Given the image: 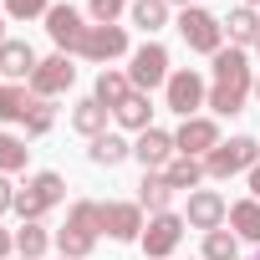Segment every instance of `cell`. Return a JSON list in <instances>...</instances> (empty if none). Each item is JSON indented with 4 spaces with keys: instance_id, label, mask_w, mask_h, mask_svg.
I'll return each instance as SVG.
<instances>
[{
    "instance_id": "obj_19",
    "label": "cell",
    "mask_w": 260,
    "mask_h": 260,
    "mask_svg": "<svg viewBox=\"0 0 260 260\" xmlns=\"http://www.w3.org/2000/svg\"><path fill=\"white\" fill-rule=\"evenodd\" d=\"M224 36H230V46H255L260 41V11H250V6H235L230 16H224Z\"/></svg>"
},
{
    "instance_id": "obj_7",
    "label": "cell",
    "mask_w": 260,
    "mask_h": 260,
    "mask_svg": "<svg viewBox=\"0 0 260 260\" xmlns=\"http://www.w3.org/2000/svg\"><path fill=\"white\" fill-rule=\"evenodd\" d=\"M77 56L92 67H112L117 56H127V26H87Z\"/></svg>"
},
{
    "instance_id": "obj_23",
    "label": "cell",
    "mask_w": 260,
    "mask_h": 260,
    "mask_svg": "<svg viewBox=\"0 0 260 260\" xmlns=\"http://www.w3.org/2000/svg\"><path fill=\"white\" fill-rule=\"evenodd\" d=\"M169 11H174L169 0H133V6H127V21H133L138 31H148V36H153V31H164V26H169Z\"/></svg>"
},
{
    "instance_id": "obj_33",
    "label": "cell",
    "mask_w": 260,
    "mask_h": 260,
    "mask_svg": "<svg viewBox=\"0 0 260 260\" xmlns=\"http://www.w3.org/2000/svg\"><path fill=\"white\" fill-rule=\"evenodd\" d=\"M133 6V0H87V16H92V26H117V16Z\"/></svg>"
},
{
    "instance_id": "obj_27",
    "label": "cell",
    "mask_w": 260,
    "mask_h": 260,
    "mask_svg": "<svg viewBox=\"0 0 260 260\" xmlns=\"http://www.w3.org/2000/svg\"><path fill=\"white\" fill-rule=\"evenodd\" d=\"M199 260H240V235L235 230H209Z\"/></svg>"
},
{
    "instance_id": "obj_16",
    "label": "cell",
    "mask_w": 260,
    "mask_h": 260,
    "mask_svg": "<svg viewBox=\"0 0 260 260\" xmlns=\"http://www.w3.org/2000/svg\"><path fill=\"white\" fill-rule=\"evenodd\" d=\"M112 122L122 127V133H148V127H153V97L148 92H133V97L112 112Z\"/></svg>"
},
{
    "instance_id": "obj_39",
    "label": "cell",
    "mask_w": 260,
    "mask_h": 260,
    "mask_svg": "<svg viewBox=\"0 0 260 260\" xmlns=\"http://www.w3.org/2000/svg\"><path fill=\"white\" fill-rule=\"evenodd\" d=\"M240 6H250V11H260V0H240Z\"/></svg>"
},
{
    "instance_id": "obj_10",
    "label": "cell",
    "mask_w": 260,
    "mask_h": 260,
    "mask_svg": "<svg viewBox=\"0 0 260 260\" xmlns=\"http://www.w3.org/2000/svg\"><path fill=\"white\" fill-rule=\"evenodd\" d=\"M102 235L117 240V245L143 240V209H138V199H107L102 204Z\"/></svg>"
},
{
    "instance_id": "obj_4",
    "label": "cell",
    "mask_w": 260,
    "mask_h": 260,
    "mask_svg": "<svg viewBox=\"0 0 260 260\" xmlns=\"http://www.w3.org/2000/svg\"><path fill=\"white\" fill-rule=\"evenodd\" d=\"M204 102H209V82H204L194 67H174V77H169V87H164V107L179 112V122H184V117H199Z\"/></svg>"
},
{
    "instance_id": "obj_36",
    "label": "cell",
    "mask_w": 260,
    "mask_h": 260,
    "mask_svg": "<svg viewBox=\"0 0 260 260\" xmlns=\"http://www.w3.org/2000/svg\"><path fill=\"white\" fill-rule=\"evenodd\" d=\"M0 260H16V230H0Z\"/></svg>"
},
{
    "instance_id": "obj_2",
    "label": "cell",
    "mask_w": 260,
    "mask_h": 260,
    "mask_svg": "<svg viewBox=\"0 0 260 260\" xmlns=\"http://www.w3.org/2000/svg\"><path fill=\"white\" fill-rule=\"evenodd\" d=\"M169 77H174V67H169V46L164 41H143L133 51V61H127V82H133V92H148L153 97V87H169Z\"/></svg>"
},
{
    "instance_id": "obj_45",
    "label": "cell",
    "mask_w": 260,
    "mask_h": 260,
    "mask_svg": "<svg viewBox=\"0 0 260 260\" xmlns=\"http://www.w3.org/2000/svg\"><path fill=\"white\" fill-rule=\"evenodd\" d=\"M56 260H61V255H56Z\"/></svg>"
},
{
    "instance_id": "obj_11",
    "label": "cell",
    "mask_w": 260,
    "mask_h": 260,
    "mask_svg": "<svg viewBox=\"0 0 260 260\" xmlns=\"http://www.w3.org/2000/svg\"><path fill=\"white\" fill-rule=\"evenodd\" d=\"M46 36H51V46H56L61 56H77V46H82V36H87L82 11H77V6H51V11H46Z\"/></svg>"
},
{
    "instance_id": "obj_43",
    "label": "cell",
    "mask_w": 260,
    "mask_h": 260,
    "mask_svg": "<svg viewBox=\"0 0 260 260\" xmlns=\"http://www.w3.org/2000/svg\"><path fill=\"white\" fill-rule=\"evenodd\" d=\"M255 51H260V41H255Z\"/></svg>"
},
{
    "instance_id": "obj_14",
    "label": "cell",
    "mask_w": 260,
    "mask_h": 260,
    "mask_svg": "<svg viewBox=\"0 0 260 260\" xmlns=\"http://www.w3.org/2000/svg\"><path fill=\"white\" fill-rule=\"evenodd\" d=\"M36 67H41V56L31 51V41H16V36L0 41V77L6 82H31Z\"/></svg>"
},
{
    "instance_id": "obj_1",
    "label": "cell",
    "mask_w": 260,
    "mask_h": 260,
    "mask_svg": "<svg viewBox=\"0 0 260 260\" xmlns=\"http://www.w3.org/2000/svg\"><path fill=\"white\" fill-rule=\"evenodd\" d=\"M214 67V77H209V102L204 107H214V117H235V112H245V97L255 92V72H250V56L240 51V46H224V51H214L209 56Z\"/></svg>"
},
{
    "instance_id": "obj_22",
    "label": "cell",
    "mask_w": 260,
    "mask_h": 260,
    "mask_svg": "<svg viewBox=\"0 0 260 260\" xmlns=\"http://www.w3.org/2000/svg\"><path fill=\"white\" fill-rule=\"evenodd\" d=\"M169 204H174L169 179H164V174H143V184H138V209H148V214H169Z\"/></svg>"
},
{
    "instance_id": "obj_28",
    "label": "cell",
    "mask_w": 260,
    "mask_h": 260,
    "mask_svg": "<svg viewBox=\"0 0 260 260\" xmlns=\"http://www.w3.org/2000/svg\"><path fill=\"white\" fill-rule=\"evenodd\" d=\"M67 224H72V230H87V235H102V204H97V199H72Z\"/></svg>"
},
{
    "instance_id": "obj_29",
    "label": "cell",
    "mask_w": 260,
    "mask_h": 260,
    "mask_svg": "<svg viewBox=\"0 0 260 260\" xmlns=\"http://www.w3.org/2000/svg\"><path fill=\"white\" fill-rule=\"evenodd\" d=\"M21 127H26V138H46L51 127H56V107L36 97V102L26 107V117H21Z\"/></svg>"
},
{
    "instance_id": "obj_34",
    "label": "cell",
    "mask_w": 260,
    "mask_h": 260,
    "mask_svg": "<svg viewBox=\"0 0 260 260\" xmlns=\"http://www.w3.org/2000/svg\"><path fill=\"white\" fill-rule=\"evenodd\" d=\"M46 11H51V0H6V16L11 21H46Z\"/></svg>"
},
{
    "instance_id": "obj_31",
    "label": "cell",
    "mask_w": 260,
    "mask_h": 260,
    "mask_svg": "<svg viewBox=\"0 0 260 260\" xmlns=\"http://www.w3.org/2000/svg\"><path fill=\"white\" fill-rule=\"evenodd\" d=\"M26 158H31L26 138H16V133H0V174H21V169H26Z\"/></svg>"
},
{
    "instance_id": "obj_21",
    "label": "cell",
    "mask_w": 260,
    "mask_h": 260,
    "mask_svg": "<svg viewBox=\"0 0 260 260\" xmlns=\"http://www.w3.org/2000/svg\"><path fill=\"white\" fill-rule=\"evenodd\" d=\"M240 240H250V245H260V199H235L230 204V219H224Z\"/></svg>"
},
{
    "instance_id": "obj_15",
    "label": "cell",
    "mask_w": 260,
    "mask_h": 260,
    "mask_svg": "<svg viewBox=\"0 0 260 260\" xmlns=\"http://www.w3.org/2000/svg\"><path fill=\"white\" fill-rule=\"evenodd\" d=\"M92 97H97L107 112H117L127 97H133V82H127V72H117V67H102V72H97V87H92Z\"/></svg>"
},
{
    "instance_id": "obj_9",
    "label": "cell",
    "mask_w": 260,
    "mask_h": 260,
    "mask_svg": "<svg viewBox=\"0 0 260 260\" xmlns=\"http://www.w3.org/2000/svg\"><path fill=\"white\" fill-rule=\"evenodd\" d=\"M219 143H224V138H219V122L204 117V112H199V117H184V122L174 127V148H179L184 158H209Z\"/></svg>"
},
{
    "instance_id": "obj_37",
    "label": "cell",
    "mask_w": 260,
    "mask_h": 260,
    "mask_svg": "<svg viewBox=\"0 0 260 260\" xmlns=\"http://www.w3.org/2000/svg\"><path fill=\"white\" fill-rule=\"evenodd\" d=\"M245 179H250V199H260V164H255V169H250Z\"/></svg>"
},
{
    "instance_id": "obj_8",
    "label": "cell",
    "mask_w": 260,
    "mask_h": 260,
    "mask_svg": "<svg viewBox=\"0 0 260 260\" xmlns=\"http://www.w3.org/2000/svg\"><path fill=\"white\" fill-rule=\"evenodd\" d=\"M72 82H77V67H72V56H61V51H51V56H41V67L31 72V97H41V102H51V97H61V92H72Z\"/></svg>"
},
{
    "instance_id": "obj_20",
    "label": "cell",
    "mask_w": 260,
    "mask_h": 260,
    "mask_svg": "<svg viewBox=\"0 0 260 260\" xmlns=\"http://www.w3.org/2000/svg\"><path fill=\"white\" fill-rule=\"evenodd\" d=\"M87 158H92L97 169H117L122 158H133V143H127L122 133H102V138H92V148H87Z\"/></svg>"
},
{
    "instance_id": "obj_30",
    "label": "cell",
    "mask_w": 260,
    "mask_h": 260,
    "mask_svg": "<svg viewBox=\"0 0 260 260\" xmlns=\"http://www.w3.org/2000/svg\"><path fill=\"white\" fill-rule=\"evenodd\" d=\"M11 214H21V224H41V219L51 214V204L26 184V189H16V209H11Z\"/></svg>"
},
{
    "instance_id": "obj_38",
    "label": "cell",
    "mask_w": 260,
    "mask_h": 260,
    "mask_svg": "<svg viewBox=\"0 0 260 260\" xmlns=\"http://www.w3.org/2000/svg\"><path fill=\"white\" fill-rule=\"evenodd\" d=\"M169 6H179V11H189V6H194V0H169Z\"/></svg>"
},
{
    "instance_id": "obj_13",
    "label": "cell",
    "mask_w": 260,
    "mask_h": 260,
    "mask_svg": "<svg viewBox=\"0 0 260 260\" xmlns=\"http://www.w3.org/2000/svg\"><path fill=\"white\" fill-rule=\"evenodd\" d=\"M174 153H179L174 148V133H164V127H148V133L133 138V158L143 164V174H164Z\"/></svg>"
},
{
    "instance_id": "obj_5",
    "label": "cell",
    "mask_w": 260,
    "mask_h": 260,
    "mask_svg": "<svg viewBox=\"0 0 260 260\" xmlns=\"http://www.w3.org/2000/svg\"><path fill=\"white\" fill-rule=\"evenodd\" d=\"M255 164H260V143H255L250 133H240V138L219 143V148L204 158V174H209V179H235V174H250Z\"/></svg>"
},
{
    "instance_id": "obj_32",
    "label": "cell",
    "mask_w": 260,
    "mask_h": 260,
    "mask_svg": "<svg viewBox=\"0 0 260 260\" xmlns=\"http://www.w3.org/2000/svg\"><path fill=\"white\" fill-rule=\"evenodd\" d=\"M26 184H31V189H36V194H41V199H46L51 209H56V204L67 199V179H61L56 169H41V174H31Z\"/></svg>"
},
{
    "instance_id": "obj_6",
    "label": "cell",
    "mask_w": 260,
    "mask_h": 260,
    "mask_svg": "<svg viewBox=\"0 0 260 260\" xmlns=\"http://www.w3.org/2000/svg\"><path fill=\"white\" fill-rule=\"evenodd\" d=\"M184 230H189V224H184V214H174V209H169V214H148L138 245H143L148 260H169V255L184 245Z\"/></svg>"
},
{
    "instance_id": "obj_40",
    "label": "cell",
    "mask_w": 260,
    "mask_h": 260,
    "mask_svg": "<svg viewBox=\"0 0 260 260\" xmlns=\"http://www.w3.org/2000/svg\"><path fill=\"white\" fill-rule=\"evenodd\" d=\"M0 41H6V16H0Z\"/></svg>"
},
{
    "instance_id": "obj_44",
    "label": "cell",
    "mask_w": 260,
    "mask_h": 260,
    "mask_svg": "<svg viewBox=\"0 0 260 260\" xmlns=\"http://www.w3.org/2000/svg\"><path fill=\"white\" fill-rule=\"evenodd\" d=\"M240 260H245V255H240Z\"/></svg>"
},
{
    "instance_id": "obj_35",
    "label": "cell",
    "mask_w": 260,
    "mask_h": 260,
    "mask_svg": "<svg viewBox=\"0 0 260 260\" xmlns=\"http://www.w3.org/2000/svg\"><path fill=\"white\" fill-rule=\"evenodd\" d=\"M16 209V184H11V174H0V214H11Z\"/></svg>"
},
{
    "instance_id": "obj_24",
    "label": "cell",
    "mask_w": 260,
    "mask_h": 260,
    "mask_svg": "<svg viewBox=\"0 0 260 260\" xmlns=\"http://www.w3.org/2000/svg\"><path fill=\"white\" fill-rule=\"evenodd\" d=\"M51 245H56V255H61V260H87V255L97 250V235H87V230H72V224H67V230H56V235H51Z\"/></svg>"
},
{
    "instance_id": "obj_25",
    "label": "cell",
    "mask_w": 260,
    "mask_h": 260,
    "mask_svg": "<svg viewBox=\"0 0 260 260\" xmlns=\"http://www.w3.org/2000/svg\"><path fill=\"white\" fill-rule=\"evenodd\" d=\"M31 102H36V97H31L26 82H0V122H21Z\"/></svg>"
},
{
    "instance_id": "obj_46",
    "label": "cell",
    "mask_w": 260,
    "mask_h": 260,
    "mask_svg": "<svg viewBox=\"0 0 260 260\" xmlns=\"http://www.w3.org/2000/svg\"><path fill=\"white\" fill-rule=\"evenodd\" d=\"M255 260H260V255H255Z\"/></svg>"
},
{
    "instance_id": "obj_42",
    "label": "cell",
    "mask_w": 260,
    "mask_h": 260,
    "mask_svg": "<svg viewBox=\"0 0 260 260\" xmlns=\"http://www.w3.org/2000/svg\"><path fill=\"white\" fill-rule=\"evenodd\" d=\"M16 260H26V255H16Z\"/></svg>"
},
{
    "instance_id": "obj_3",
    "label": "cell",
    "mask_w": 260,
    "mask_h": 260,
    "mask_svg": "<svg viewBox=\"0 0 260 260\" xmlns=\"http://www.w3.org/2000/svg\"><path fill=\"white\" fill-rule=\"evenodd\" d=\"M179 36H184V46H189V51H199V56L224 51V21H219V16H209L204 6L179 11Z\"/></svg>"
},
{
    "instance_id": "obj_41",
    "label": "cell",
    "mask_w": 260,
    "mask_h": 260,
    "mask_svg": "<svg viewBox=\"0 0 260 260\" xmlns=\"http://www.w3.org/2000/svg\"><path fill=\"white\" fill-rule=\"evenodd\" d=\"M255 102H260V77H255Z\"/></svg>"
},
{
    "instance_id": "obj_12",
    "label": "cell",
    "mask_w": 260,
    "mask_h": 260,
    "mask_svg": "<svg viewBox=\"0 0 260 260\" xmlns=\"http://www.w3.org/2000/svg\"><path fill=\"white\" fill-rule=\"evenodd\" d=\"M224 219H230V204H224V194L219 189H194L189 194V204H184V224L189 230H224Z\"/></svg>"
},
{
    "instance_id": "obj_26",
    "label": "cell",
    "mask_w": 260,
    "mask_h": 260,
    "mask_svg": "<svg viewBox=\"0 0 260 260\" xmlns=\"http://www.w3.org/2000/svg\"><path fill=\"white\" fill-rule=\"evenodd\" d=\"M46 250H51V230H46V224H21V230H16V255L41 260Z\"/></svg>"
},
{
    "instance_id": "obj_17",
    "label": "cell",
    "mask_w": 260,
    "mask_h": 260,
    "mask_svg": "<svg viewBox=\"0 0 260 260\" xmlns=\"http://www.w3.org/2000/svg\"><path fill=\"white\" fill-rule=\"evenodd\" d=\"M107 117H112V112H107L97 97H82V102L72 107V133H82V138L92 143V138H102V133H107Z\"/></svg>"
},
{
    "instance_id": "obj_18",
    "label": "cell",
    "mask_w": 260,
    "mask_h": 260,
    "mask_svg": "<svg viewBox=\"0 0 260 260\" xmlns=\"http://www.w3.org/2000/svg\"><path fill=\"white\" fill-rule=\"evenodd\" d=\"M164 179H169V189H174V194H179V189H184V194H194L209 174H204V158H184V153H174V158H169V169H164Z\"/></svg>"
}]
</instances>
